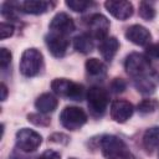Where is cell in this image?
<instances>
[{
  "mask_svg": "<svg viewBox=\"0 0 159 159\" xmlns=\"http://www.w3.org/2000/svg\"><path fill=\"white\" fill-rule=\"evenodd\" d=\"M11 57H12V56H11V52H10L7 48H5V47H1V48H0V65H1L2 68L7 67V66L10 65Z\"/></svg>",
  "mask_w": 159,
  "mask_h": 159,
  "instance_id": "d4e9b609",
  "label": "cell"
},
{
  "mask_svg": "<svg viewBox=\"0 0 159 159\" xmlns=\"http://www.w3.org/2000/svg\"><path fill=\"white\" fill-rule=\"evenodd\" d=\"M55 4L45 0H26L22 2H19V10H21L25 14L31 15H40L46 11H48Z\"/></svg>",
  "mask_w": 159,
  "mask_h": 159,
  "instance_id": "5bb4252c",
  "label": "cell"
},
{
  "mask_svg": "<svg viewBox=\"0 0 159 159\" xmlns=\"http://www.w3.org/2000/svg\"><path fill=\"white\" fill-rule=\"evenodd\" d=\"M125 39L134 45L147 46L152 41L150 32L142 25H132L125 31Z\"/></svg>",
  "mask_w": 159,
  "mask_h": 159,
  "instance_id": "4fadbf2b",
  "label": "cell"
},
{
  "mask_svg": "<svg viewBox=\"0 0 159 159\" xmlns=\"http://www.w3.org/2000/svg\"><path fill=\"white\" fill-rule=\"evenodd\" d=\"M119 48V42L116 37L113 36H109V37H106L104 40L101 41L99 46H98V50L102 55V57L106 60V61H112L113 57L116 56L117 51Z\"/></svg>",
  "mask_w": 159,
  "mask_h": 159,
  "instance_id": "9a60e30c",
  "label": "cell"
},
{
  "mask_svg": "<svg viewBox=\"0 0 159 159\" xmlns=\"http://www.w3.org/2000/svg\"><path fill=\"white\" fill-rule=\"evenodd\" d=\"M92 5H93L92 1H84V0H67L66 1V6L76 12H83Z\"/></svg>",
  "mask_w": 159,
  "mask_h": 159,
  "instance_id": "603a6c76",
  "label": "cell"
},
{
  "mask_svg": "<svg viewBox=\"0 0 159 159\" xmlns=\"http://www.w3.org/2000/svg\"><path fill=\"white\" fill-rule=\"evenodd\" d=\"M158 158H159V150H158Z\"/></svg>",
  "mask_w": 159,
  "mask_h": 159,
  "instance_id": "d6a6232c",
  "label": "cell"
},
{
  "mask_svg": "<svg viewBox=\"0 0 159 159\" xmlns=\"http://www.w3.org/2000/svg\"><path fill=\"white\" fill-rule=\"evenodd\" d=\"M111 89L112 92L114 93H120L125 89V82L122 80V78H114L112 82H111Z\"/></svg>",
  "mask_w": 159,
  "mask_h": 159,
  "instance_id": "4316f807",
  "label": "cell"
},
{
  "mask_svg": "<svg viewBox=\"0 0 159 159\" xmlns=\"http://www.w3.org/2000/svg\"><path fill=\"white\" fill-rule=\"evenodd\" d=\"M84 66H86L87 73L91 75V76H96V77L97 76H103L106 73V70H107L106 65L102 61H99L98 58H94V57L88 58L86 61Z\"/></svg>",
  "mask_w": 159,
  "mask_h": 159,
  "instance_id": "d6986e66",
  "label": "cell"
},
{
  "mask_svg": "<svg viewBox=\"0 0 159 159\" xmlns=\"http://www.w3.org/2000/svg\"><path fill=\"white\" fill-rule=\"evenodd\" d=\"M73 47L76 51L81 52V53H88L93 50V40L87 34L77 35L73 39Z\"/></svg>",
  "mask_w": 159,
  "mask_h": 159,
  "instance_id": "ac0fdd59",
  "label": "cell"
},
{
  "mask_svg": "<svg viewBox=\"0 0 159 159\" xmlns=\"http://www.w3.org/2000/svg\"><path fill=\"white\" fill-rule=\"evenodd\" d=\"M124 67L128 75L134 78L147 77L152 72V65L149 58L139 52H132L125 57Z\"/></svg>",
  "mask_w": 159,
  "mask_h": 159,
  "instance_id": "6da1fadb",
  "label": "cell"
},
{
  "mask_svg": "<svg viewBox=\"0 0 159 159\" xmlns=\"http://www.w3.org/2000/svg\"><path fill=\"white\" fill-rule=\"evenodd\" d=\"M139 16L147 21H150L155 16V9L153 7V5L150 2L142 1L139 5Z\"/></svg>",
  "mask_w": 159,
  "mask_h": 159,
  "instance_id": "7402d4cb",
  "label": "cell"
},
{
  "mask_svg": "<svg viewBox=\"0 0 159 159\" xmlns=\"http://www.w3.org/2000/svg\"><path fill=\"white\" fill-rule=\"evenodd\" d=\"M50 29H51V32L67 36L75 30V22L72 17L66 12H58L52 17L50 22Z\"/></svg>",
  "mask_w": 159,
  "mask_h": 159,
  "instance_id": "8fae6325",
  "label": "cell"
},
{
  "mask_svg": "<svg viewBox=\"0 0 159 159\" xmlns=\"http://www.w3.org/2000/svg\"><path fill=\"white\" fill-rule=\"evenodd\" d=\"M70 159H76V158H70Z\"/></svg>",
  "mask_w": 159,
  "mask_h": 159,
  "instance_id": "836d02e7",
  "label": "cell"
},
{
  "mask_svg": "<svg viewBox=\"0 0 159 159\" xmlns=\"http://www.w3.org/2000/svg\"><path fill=\"white\" fill-rule=\"evenodd\" d=\"M99 145H101L102 154L106 159H123L129 154L127 150L125 143L116 135L102 137Z\"/></svg>",
  "mask_w": 159,
  "mask_h": 159,
  "instance_id": "277c9868",
  "label": "cell"
},
{
  "mask_svg": "<svg viewBox=\"0 0 159 159\" xmlns=\"http://www.w3.org/2000/svg\"><path fill=\"white\" fill-rule=\"evenodd\" d=\"M45 42H46L47 48L51 52V55L57 57V58L63 57L68 50V46H70V41H68L67 36L55 34V32H50L45 37Z\"/></svg>",
  "mask_w": 159,
  "mask_h": 159,
  "instance_id": "9c48e42d",
  "label": "cell"
},
{
  "mask_svg": "<svg viewBox=\"0 0 159 159\" xmlns=\"http://www.w3.org/2000/svg\"><path fill=\"white\" fill-rule=\"evenodd\" d=\"M61 124L68 130H77L87 122L86 112L76 106L65 107L60 114Z\"/></svg>",
  "mask_w": 159,
  "mask_h": 159,
  "instance_id": "8992f818",
  "label": "cell"
},
{
  "mask_svg": "<svg viewBox=\"0 0 159 159\" xmlns=\"http://www.w3.org/2000/svg\"><path fill=\"white\" fill-rule=\"evenodd\" d=\"M143 147L147 153H153L159 147V125L145 130L143 135Z\"/></svg>",
  "mask_w": 159,
  "mask_h": 159,
  "instance_id": "e0dca14e",
  "label": "cell"
},
{
  "mask_svg": "<svg viewBox=\"0 0 159 159\" xmlns=\"http://www.w3.org/2000/svg\"><path fill=\"white\" fill-rule=\"evenodd\" d=\"M104 7L107 9V11L116 19L124 21L127 19H129L133 15V5L129 1L125 0H108L104 2Z\"/></svg>",
  "mask_w": 159,
  "mask_h": 159,
  "instance_id": "30bf717a",
  "label": "cell"
},
{
  "mask_svg": "<svg viewBox=\"0 0 159 159\" xmlns=\"http://www.w3.org/2000/svg\"><path fill=\"white\" fill-rule=\"evenodd\" d=\"M1 101H5L7 97V87L5 86V83H1Z\"/></svg>",
  "mask_w": 159,
  "mask_h": 159,
  "instance_id": "4dcf8cb0",
  "label": "cell"
},
{
  "mask_svg": "<svg viewBox=\"0 0 159 159\" xmlns=\"http://www.w3.org/2000/svg\"><path fill=\"white\" fill-rule=\"evenodd\" d=\"M50 140L55 142V143H63V144H66L68 142V137L62 134V133H55V134H52L50 137Z\"/></svg>",
  "mask_w": 159,
  "mask_h": 159,
  "instance_id": "f1b7e54d",
  "label": "cell"
},
{
  "mask_svg": "<svg viewBox=\"0 0 159 159\" xmlns=\"http://www.w3.org/2000/svg\"><path fill=\"white\" fill-rule=\"evenodd\" d=\"M41 143L42 137L32 129L22 128L16 133V147L25 153L36 150L41 145Z\"/></svg>",
  "mask_w": 159,
  "mask_h": 159,
  "instance_id": "52a82bcc",
  "label": "cell"
},
{
  "mask_svg": "<svg viewBox=\"0 0 159 159\" xmlns=\"http://www.w3.org/2000/svg\"><path fill=\"white\" fill-rule=\"evenodd\" d=\"M51 89L57 96L66 97L72 101H82V98L84 97V89L82 84L66 78H55L51 82Z\"/></svg>",
  "mask_w": 159,
  "mask_h": 159,
  "instance_id": "3957f363",
  "label": "cell"
},
{
  "mask_svg": "<svg viewBox=\"0 0 159 159\" xmlns=\"http://www.w3.org/2000/svg\"><path fill=\"white\" fill-rule=\"evenodd\" d=\"M14 34V26L7 22H1L0 24V39H7Z\"/></svg>",
  "mask_w": 159,
  "mask_h": 159,
  "instance_id": "484cf974",
  "label": "cell"
},
{
  "mask_svg": "<svg viewBox=\"0 0 159 159\" xmlns=\"http://www.w3.org/2000/svg\"><path fill=\"white\" fill-rule=\"evenodd\" d=\"M133 104L124 99H116L111 104V117L117 123L127 122L133 114Z\"/></svg>",
  "mask_w": 159,
  "mask_h": 159,
  "instance_id": "7c38bea8",
  "label": "cell"
},
{
  "mask_svg": "<svg viewBox=\"0 0 159 159\" xmlns=\"http://www.w3.org/2000/svg\"><path fill=\"white\" fill-rule=\"evenodd\" d=\"M57 104H58L57 98L53 94H51V93H42L35 101L36 109L40 113H43V114L50 113V112H53L57 108Z\"/></svg>",
  "mask_w": 159,
  "mask_h": 159,
  "instance_id": "2e32d148",
  "label": "cell"
},
{
  "mask_svg": "<svg viewBox=\"0 0 159 159\" xmlns=\"http://www.w3.org/2000/svg\"><path fill=\"white\" fill-rule=\"evenodd\" d=\"M86 99L88 108L93 116L99 117L106 112L108 106V93L106 92V89L98 86H92L86 93Z\"/></svg>",
  "mask_w": 159,
  "mask_h": 159,
  "instance_id": "5b68a950",
  "label": "cell"
},
{
  "mask_svg": "<svg viewBox=\"0 0 159 159\" xmlns=\"http://www.w3.org/2000/svg\"><path fill=\"white\" fill-rule=\"evenodd\" d=\"M88 30H89V36L96 40H104L108 37V31H109V20L102 15V14H93L89 16L88 22H87Z\"/></svg>",
  "mask_w": 159,
  "mask_h": 159,
  "instance_id": "ba28073f",
  "label": "cell"
},
{
  "mask_svg": "<svg viewBox=\"0 0 159 159\" xmlns=\"http://www.w3.org/2000/svg\"><path fill=\"white\" fill-rule=\"evenodd\" d=\"M27 120L31 122L35 125H40V127H46L51 123L50 118L43 116V113H31L27 116Z\"/></svg>",
  "mask_w": 159,
  "mask_h": 159,
  "instance_id": "cb8c5ba5",
  "label": "cell"
},
{
  "mask_svg": "<svg viewBox=\"0 0 159 159\" xmlns=\"http://www.w3.org/2000/svg\"><path fill=\"white\" fill-rule=\"evenodd\" d=\"M135 88L143 94H150L155 89V84L147 77L135 78Z\"/></svg>",
  "mask_w": 159,
  "mask_h": 159,
  "instance_id": "ffe728a7",
  "label": "cell"
},
{
  "mask_svg": "<svg viewBox=\"0 0 159 159\" xmlns=\"http://www.w3.org/2000/svg\"><path fill=\"white\" fill-rule=\"evenodd\" d=\"M37 159H61V155H60V153L48 149V150H45Z\"/></svg>",
  "mask_w": 159,
  "mask_h": 159,
  "instance_id": "83f0119b",
  "label": "cell"
},
{
  "mask_svg": "<svg viewBox=\"0 0 159 159\" xmlns=\"http://www.w3.org/2000/svg\"><path fill=\"white\" fill-rule=\"evenodd\" d=\"M159 107V102L157 99H143L138 106H137V109L139 113L142 114H149V113H153L158 109Z\"/></svg>",
  "mask_w": 159,
  "mask_h": 159,
  "instance_id": "44dd1931",
  "label": "cell"
},
{
  "mask_svg": "<svg viewBox=\"0 0 159 159\" xmlns=\"http://www.w3.org/2000/svg\"><path fill=\"white\" fill-rule=\"evenodd\" d=\"M147 53L152 57H155V58H159V42L158 43H154L152 46H149L147 48Z\"/></svg>",
  "mask_w": 159,
  "mask_h": 159,
  "instance_id": "f546056e",
  "label": "cell"
},
{
  "mask_svg": "<svg viewBox=\"0 0 159 159\" xmlns=\"http://www.w3.org/2000/svg\"><path fill=\"white\" fill-rule=\"evenodd\" d=\"M43 65L42 53L37 48H27L22 52L20 60V72L25 77H34L36 76Z\"/></svg>",
  "mask_w": 159,
  "mask_h": 159,
  "instance_id": "7a4b0ae2",
  "label": "cell"
},
{
  "mask_svg": "<svg viewBox=\"0 0 159 159\" xmlns=\"http://www.w3.org/2000/svg\"><path fill=\"white\" fill-rule=\"evenodd\" d=\"M123 159H133V158H132V157H130V155H129V154H128V155H127V157H124V158H123Z\"/></svg>",
  "mask_w": 159,
  "mask_h": 159,
  "instance_id": "1f68e13d",
  "label": "cell"
}]
</instances>
